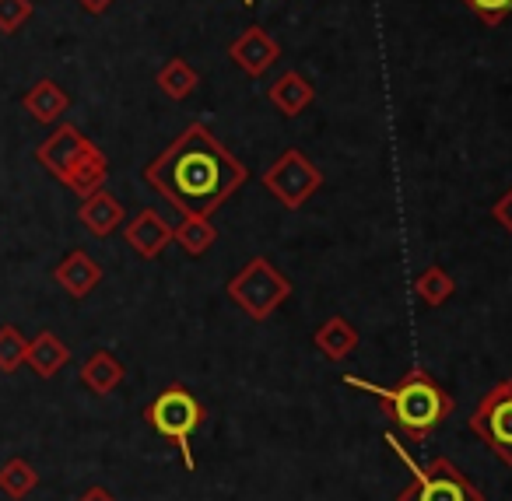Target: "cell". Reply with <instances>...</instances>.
<instances>
[{
  "instance_id": "8",
  "label": "cell",
  "mask_w": 512,
  "mask_h": 501,
  "mask_svg": "<svg viewBox=\"0 0 512 501\" xmlns=\"http://www.w3.org/2000/svg\"><path fill=\"white\" fill-rule=\"evenodd\" d=\"M228 60H232L246 78H264L281 60V46L264 25H249L239 39L228 43Z\"/></svg>"
},
{
  "instance_id": "27",
  "label": "cell",
  "mask_w": 512,
  "mask_h": 501,
  "mask_svg": "<svg viewBox=\"0 0 512 501\" xmlns=\"http://www.w3.org/2000/svg\"><path fill=\"white\" fill-rule=\"evenodd\" d=\"M78 501H120V498H116V494H109L106 487H99V484H95V487H88V491L81 494Z\"/></svg>"
},
{
  "instance_id": "11",
  "label": "cell",
  "mask_w": 512,
  "mask_h": 501,
  "mask_svg": "<svg viewBox=\"0 0 512 501\" xmlns=\"http://www.w3.org/2000/svg\"><path fill=\"white\" fill-rule=\"evenodd\" d=\"M78 221L85 225L88 235H95V239H109V235L116 232V228L127 225V211H123V204L113 197V193L102 186V190L88 193L85 200H81L78 207Z\"/></svg>"
},
{
  "instance_id": "29",
  "label": "cell",
  "mask_w": 512,
  "mask_h": 501,
  "mask_svg": "<svg viewBox=\"0 0 512 501\" xmlns=\"http://www.w3.org/2000/svg\"><path fill=\"white\" fill-rule=\"evenodd\" d=\"M242 4H246V8H253V4H256V0H242Z\"/></svg>"
},
{
  "instance_id": "16",
  "label": "cell",
  "mask_w": 512,
  "mask_h": 501,
  "mask_svg": "<svg viewBox=\"0 0 512 501\" xmlns=\"http://www.w3.org/2000/svg\"><path fill=\"white\" fill-rule=\"evenodd\" d=\"M22 106H25V113L32 116V120H39V123H57L60 116L71 109V95L64 92V88L57 85V81H50V78H43V81H36V85L25 92V99H22Z\"/></svg>"
},
{
  "instance_id": "23",
  "label": "cell",
  "mask_w": 512,
  "mask_h": 501,
  "mask_svg": "<svg viewBox=\"0 0 512 501\" xmlns=\"http://www.w3.org/2000/svg\"><path fill=\"white\" fill-rule=\"evenodd\" d=\"M25 354H29V340L18 326H0V372L11 375L25 365Z\"/></svg>"
},
{
  "instance_id": "13",
  "label": "cell",
  "mask_w": 512,
  "mask_h": 501,
  "mask_svg": "<svg viewBox=\"0 0 512 501\" xmlns=\"http://www.w3.org/2000/svg\"><path fill=\"white\" fill-rule=\"evenodd\" d=\"M267 99L274 102V109H278L281 116L295 120V116H302L309 106H313L316 88H313V81H309L306 74L285 71V74H278V81H274L271 88H267Z\"/></svg>"
},
{
  "instance_id": "7",
  "label": "cell",
  "mask_w": 512,
  "mask_h": 501,
  "mask_svg": "<svg viewBox=\"0 0 512 501\" xmlns=\"http://www.w3.org/2000/svg\"><path fill=\"white\" fill-rule=\"evenodd\" d=\"M467 424L505 466H512V379L495 382V386L477 400Z\"/></svg>"
},
{
  "instance_id": "4",
  "label": "cell",
  "mask_w": 512,
  "mask_h": 501,
  "mask_svg": "<svg viewBox=\"0 0 512 501\" xmlns=\"http://www.w3.org/2000/svg\"><path fill=\"white\" fill-rule=\"evenodd\" d=\"M207 410L197 396L190 393L186 386H165L155 400L144 407V421L158 431L162 438H169L172 445L183 456L186 470H197V456H193V431L204 424Z\"/></svg>"
},
{
  "instance_id": "21",
  "label": "cell",
  "mask_w": 512,
  "mask_h": 501,
  "mask_svg": "<svg viewBox=\"0 0 512 501\" xmlns=\"http://www.w3.org/2000/svg\"><path fill=\"white\" fill-rule=\"evenodd\" d=\"M39 487V470L22 456H11L0 466V494H8L11 501H22L25 494H32Z\"/></svg>"
},
{
  "instance_id": "19",
  "label": "cell",
  "mask_w": 512,
  "mask_h": 501,
  "mask_svg": "<svg viewBox=\"0 0 512 501\" xmlns=\"http://www.w3.org/2000/svg\"><path fill=\"white\" fill-rule=\"evenodd\" d=\"M172 242H179V249L197 260V256H204L218 242V228L204 214H183V221L172 228Z\"/></svg>"
},
{
  "instance_id": "2",
  "label": "cell",
  "mask_w": 512,
  "mask_h": 501,
  "mask_svg": "<svg viewBox=\"0 0 512 501\" xmlns=\"http://www.w3.org/2000/svg\"><path fill=\"white\" fill-rule=\"evenodd\" d=\"M341 382L348 389L376 396L386 410V421H393V428L404 431V438L414 445H421L435 428H442V421H446L456 407L453 393H446V389L418 365H414L397 386H376V382L358 379V375H344Z\"/></svg>"
},
{
  "instance_id": "6",
  "label": "cell",
  "mask_w": 512,
  "mask_h": 501,
  "mask_svg": "<svg viewBox=\"0 0 512 501\" xmlns=\"http://www.w3.org/2000/svg\"><path fill=\"white\" fill-rule=\"evenodd\" d=\"M320 186H323V172L316 169L306 151H299V148L281 151L271 162V169L264 172V190L271 193L281 207H288V211L306 207L309 200L320 193Z\"/></svg>"
},
{
  "instance_id": "5",
  "label": "cell",
  "mask_w": 512,
  "mask_h": 501,
  "mask_svg": "<svg viewBox=\"0 0 512 501\" xmlns=\"http://www.w3.org/2000/svg\"><path fill=\"white\" fill-rule=\"evenodd\" d=\"M225 295L232 298L249 319L264 323V319H271L274 312L292 298V281H288L267 256H253V260L225 284Z\"/></svg>"
},
{
  "instance_id": "26",
  "label": "cell",
  "mask_w": 512,
  "mask_h": 501,
  "mask_svg": "<svg viewBox=\"0 0 512 501\" xmlns=\"http://www.w3.org/2000/svg\"><path fill=\"white\" fill-rule=\"evenodd\" d=\"M491 218H495L498 225H502L505 232L512 235V186H509V190L502 193V197L495 200V207H491Z\"/></svg>"
},
{
  "instance_id": "25",
  "label": "cell",
  "mask_w": 512,
  "mask_h": 501,
  "mask_svg": "<svg viewBox=\"0 0 512 501\" xmlns=\"http://www.w3.org/2000/svg\"><path fill=\"white\" fill-rule=\"evenodd\" d=\"M470 11H474L477 18H481L488 29H495V25H502L505 18L512 15V0H463Z\"/></svg>"
},
{
  "instance_id": "14",
  "label": "cell",
  "mask_w": 512,
  "mask_h": 501,
  "mask_svg": "<svg viewBox=\"0 0 512 501\" xmlns=\"http://www.w3.org/2000/svg\"><path fill=\"white\" fill-rule=\"evenodd\" d=\"M127 379V365L113 351H92L81 365V386L95 396H109Z\"/></svg>"
},
{
  "instance_id": "22",
  "label": "cell",
  "mask_w": 512,
  "mask_h": 501,
  "mask_svg": "<svg viewBox=\"0 0 512 501\" xmlns=\"http://www.w3.org/2000/svg\"><path fill=\"white\" fill-rule=\"evenodd\" d=\"M414 291H418V298H421L425 305L439 309V305H446L449 298H453L456 281L449 277V270L428 267V270H421V274H418V281H414Z\"/></svg>"
},
{
  "instance_id": "1",
  "label": "cell",
  "mask_w": 512,
  "mask_h": 501,
  "mask_svg": "<svg viewBox=\"0 0 512 501\" xmlns=\"http://www.w3.org/2000/svg\"><path fill=\"white\" fill-rule=\"evenodd\" d=\"M144 183L179 214L211 218L249 183V169L204 123H190L155 162L144 165Z\"/></svg>"
},
{
  "instance_id": "12",
  "label": "cell",
  "mask_w": 512,
  "mask_h": 501,
  "mask_svg": "<svg viewBox=\"0 0 512 501\" xmlns=\"http://www.w3.org/2000/svg\"><path fill=\"white\" fill-rule=\"evenodd\" d=\"M53 281H57L71 298H88L95 288H99L102 267L85 253V249H71V253L53 267Z\"/></svg>"
},
{
  "instance_id": "3",
  "label": "cell",
  "mask_w": 512,
  "mask_h": 501,
  "mask_svg": "<svg viewBox=\"0 0 512 501\" xmlns=\"http://www.w3.org/2000/svg\"><path fill=\"white\" fill-rule=\"evenodd\" d=\"M386 445L393 449V456L411 470V484L397 494V501H484V494L470 484V477L446 456H435L432 463H414L411 452H404L397 435H386Z\"/></svg>"
},
{
  "instance_id": "15",
  "label": "cell",
  "mask_w": 512,
  "mask_h": 501,
  "mask_svg": "<svg viewBox=\"0 0 512 501\" xmlns=\"http://www.w3.org/2000/svg\"><path fill=\"white\" fill-rule=\"evenodd\" d=\"M71 361V347L57 337L53 330H43L39 337L29 340V354H25V365L39 375V379H53L60 368Z\"/></svg>"
},
{
  "instance_id": "17",
  "label": "cell",
  "mask_w": 512,
  "mask_h": 501,
  "mask_svg": "<svg viewBox=\"0 0 512 501\" xmlns=\"http://www.w3.org/2000/svg\"><path fill=\"white\" fill-rule=\"evenodd\" d=\"M106 179H109V158L92 144V148L71 165V172L64 176V186L71 193H78V197H88V193L102 190Z\"/></svg>"
},
{
  "instance_id": "18",
  "label": "cell",
  "mask_w": 512,
  "mask_h": 501,
  "mask_svg": "<svg viewBox=\"0 0 512 501\" xmlns=\"http://www.w3.org/2000/svg\"><path fill=\"white\" fill-rule=\"evenodd\" d=\"M313 344L320 347V354H327L330 361H348V354L358 351L362 337H358L355 323H348L344 316H330L327 323L313 333Z\"/></svg>"
},
{
  "instance_id": "9",
  "label": "cell",
  "mask_w": 512,
  "mask_h": 501,
  "mask_svg": "<svg viewBox=\"0 0 512 501\" xmlns=\"http://www.w3.org/2000/svg\"><path fill=\"white\" fill-rule=\"evenodd\" d=\"M92 144L95 141H88L78 127H71V123H60V127L36 148V162L43 165L53 179H60V183H64V176L71 172V165L78 162V158L85 155Z\"/></svg>"
},
{
  "instance_id": "28",
  "label": "cell",
  "mask_w": 512,
  "mask_h": 501,
  "mask_svg": "<svg viewBox=\"0 0 512 501\" xmlns=\"http://www.w3.org/2000/svg\"><path fill=\"white\" fill-rule=\"evenodd\" d=\"M78 4L85 11H92V15H102V11H106L109 4H113V0H78Z\"/></svg>"
},
{
  "instance_id": "10",
  "label": "cell",
  "mask_w": 512,
  "mask_h": 501,
  "mask_svg": "<svg viewBox=\"0 0 512 501\" xmlns=\"http://www.w3.org/2000/svg\"><path fill=\"white\" fill-rule=\"evenodd\" d=\"M123 239L141 260H158L165 246L172 242V225L155 211V207H141L134 218L123 225Z\"/></svg>"
},
{
  "instance_id": "24",
  "label": "cell",
  "mask_w": 512,
  "mask_h": 501,
  "mask_svg": "<svg viewBox=\"0 0 512 501\" xmlns=\"http://www.w3.org/2000/svg\"><path fill=\"white\" fill-rule=\"evenodd\" d=\"M32 18V0H0V32L15 36Z\"/></svg>"
},
{
  "instance_id": "20",
  "label": "cell",
  "mask_w": 512,
  "mask_h": 501,
  "mask_svg": "<svg viewBox=\"0 0 512 501\" xmlns=\"http://www.w3.org/2000/svg\"><path fill=\"white\" fill-rule=\"evenodd\" d=\"M197 85H200V74L193 71L183 57H172L169 64L158 71V88H162V95H165V99H172V102L190 99V95L197 92Z\"/></svg>"
}]
</instances>
